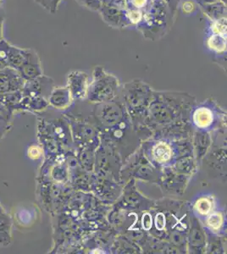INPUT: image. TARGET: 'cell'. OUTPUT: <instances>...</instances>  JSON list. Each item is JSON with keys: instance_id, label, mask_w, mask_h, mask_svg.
Here are the masks:
<instances>
[{"instance_id": "cell-1", "label": "cell", "mask_w": 227, "mask_h": 254, "mask_svg": "<svg viewBox=\"0 0 227 254\" xmlns=\"http://www.w3.org/2000/svg\"><path fill=\"white\" fill-rule=\"evenodd\" d=\"M118 80L112 75L104 72L100 67L94 70V81L89 86V94L98 99H106L115 94L118 89Z\"/></svg>"}, {"instance_id": "cell-2", "label": "cell", "mask_w": 227, "mask_h": 254, "mask_svg": "<svg viewBox=\"0 0 227 254\" xmlns=\"http://www.w3.org/2000/svg\"><path fill=\"white\" fill-rule=\"evenodd\" d=\"M24 79L16 69L6 67L0 71V94L15 92L23 87Z\"/></svg>"}, {"instance_id": "cell-3", "label": "cell", "mask_w": 227, "mask_h": 254, "mask_svg": "<svg viewBox=\"0 0 227 254\" xmlns=\"http://www.w3.org/2000/svg\"><path fill=\"white\" fill-rule=\"evenodd\" d=\"M18 72L24 80L28 81L39 77L42 75V69L38 54L32 49H27L26 61L18 69Z\"/></svg>"}, {"instance_id": "cell-4", "label": "cell", "mask_w": 227, "mask_h": 254, "mask_svg": "<svg viewBox=\"0 0 227 254\" xmlns=\"http://www.w3.org/2000/svg\"><path fill=\"white\" fill-rule=\"evenodd\" d=\"M68 88L72 97L82 98L86 97L89 88L88 75L82 71H73L68 75Z\"/></svg>"}, {"instance_id": "cell-5", "label": "cell", "mask_w": 227, "mask_h": 254, "mask_svg": "<svg viewBox=\"0 0 227 254\" xmlns=\"http://www.w3.org/2000/svg\"><path fill=\"white\" fill-rule=\"evenodd\" d=\"M72 93L67 87L55 88L49 97V102L53 106L59 109H65L69 106L72 101Z\"/></svg>"}, {"instance_id": "cell-6", "label": "cell", "mask_w": 227, "mask_h": 254, "mask_svg": "<svg viewBox=\"0 0 227 254\" xmlns=\"http://www.w3.org/2000/svg\"><path fill=\"white\" fill-rule=\"evenodd\" d=\"M26 54L27 49H20L10 45L8 56V66L18 70L26 61Z\"/></svg>"}, {"instance_id": "cell-7", "label": "cell", "mask_w": 227, "mask_h": 254, "mask_svg": "<svg viewBox=\"0 0 227 254\" xmlns=\"http://www.w3.org/2000/svg\"><path fill=\"white\" fill-rule=\"evenodd\" d=\"M213 113L207 108H199L193 114V122L199 128H207L213 122Z\"/></svg>"}, {"instance_id": "cell-8", "label": "cell", "mask_w": 227, "mask_h": 254, "mask_svg": "<svg viewBox=\"0 0 227 254\" xmlns=\"http://www.w3.org/2000/svg\"><path fill=\"white\" fill-rule=\"evenodd\" d=\"M152 157L158 163H165L169 161L171 158L172 151L170 146L165 142H158L152 148Z\"/></svg>"}, {"instance_id": "cell-9", "label": "cell", "mask_w": 227, "mask_h": 254, "mask_svg": "<svg viewBox=\"0 0 227 254\" xmlns=\"http://www.w3.org/2000/svg\"><path fill=\"white\" fill-rule=\"evenodd\" d=\"M208 46L210 49L217 53L224 52L227 49V38L225 35H212L208 40Z\"/></svg>"}, {"instance_id": "cell-10", "label": "cell", "mask_w": 227, "mask_h": 254, "mask_svg": "<svg viewBox=\"0 0 227 254\" xmlns=\"http://www.w3.org/2000/svg\"><path fill=\"white\" fill-rule=\"evenodd\" d=\"M102 15L104 20L111 26H119L121 22V13L119 12L118 9H110V8L103 9Z\"/></svg>"}, {"instance_id": "cell-11", "label": "cell", "mask_w": 227, "mask_h": 254, "mask_svg": "<svg viewBox=\"0 0 227 254\" xmlns=\"http://www.w3.org/2000/svg\"><path fill=\"white\" fill-rule=\"evenodd\" d=\"M213 208V201L209 197H200L195 203V209L201 215H208Z\"/></svg>"}, {"instance_id": "cell-12", "label": "cell", "mask_w": 227, "mask_h": 254, "mask_svg": "<svg viewBox=\"0 0 227 254\" xmlns=\"http://www.w3.org/2000/svg\"><path fill=\"white\" fill-rule=\"evenodd\" d=\"M223 221H224L223 215L219 212H214L208 217L207 225L211 230L218 231L222 228Z\"/></svg>"}, {"instance_id": "cell-13", "label": "cell", "mask_w": 227, "mask_h": 254, "mask_svg": "<svg viewBox=\"0 0 227 254\" xmlns=\"http://www.w3.org/2000/svg\"><path fill=\"white\" fill-rule=\"evenodd\" d=\"M76 1L80 3V5L94 11L99 10L102 7V3L99 0H76Z\"/></svg>"}, {"instance_id": "cell-14", "label": "cell", "mask_w": 227, "mask_h": 254, "mask_svg": "<svg viewBox=\"0 0 227 254\" xmlns=\"http://www.w3.org/2000/svg\"><path fill=\"white\" fill-rule=\"evenodd\" d=\"M214 31L216 34H222L226 36L227 33V19L222 18L216 20L214 24Z\"/></svg>"}, {"instance_id": "cell-15", "label": "cell", "mask_w": 227, "mask_h": 254, "mask_svg": "<svg viewBox=\"0 0 227 254\" xmlns=\"http://www.w3.org/2000/svg\"><path fill=\"white\" fill-rule=\"evenodd\" d=\"M155 226L158 231H162L165 226V218H164V214L159 213L157 214L155 217Z\"/></svg>"}, {"instance_id": "cell-16", "label": "cell", "mask_w": 227, "mask_h": 254, "mask_svg": "<svg viewBox=\"0 0 227 254\" xmlns=\"http://www.w3.org/2000/svg\"><path fill=\"white\" fill-rule=\"evenodd\" d=\"M152 217L150 214H145L143 216V220H142V225L143 228L146 231H149L152 227Z\"/></svg>"}, {"instance_id": "cell-17", "label": "cell", "mask_w": 227, "mask_h": 254, "mask_svg": "<svg viewBox=\"0 0 227 254\" xmlns=\"http://www.w3.org/2000/svg\"><path fill=\"white\" fill-rule=\"evenodd\" d=\"M195 9V4L192 1H187L182 4V11L186 14H190Z\"/></svg>"}, {"instance_id": "cell-18", "label": "cell", "mask_w": 227, "mask_h": 254, "mask_svg": "<svg viewBox=\"0 0 227 254\" xmlns=\"http://www.w3.org/2000/svg\"><path fill=\"white\" fill-rule=\"evenodd\" d=\"M128 17H129V20H132L133 22H138L141 19V13L140 12L138 11V10H131V11L128 12Z\"/></svg>"}, {"instance_id": "cell-19", "label": "cell", "mask_w": 227, "mask_h": 254, "mask_svg": "<svg viewBox=\"0 0 227 254\" xmlns=\"http://www.w3.org/2000/svg\"><path fill=\"white\" fill-rule=\"evenodd\" d=\"M62 0H50V6H49V11L54 12L56 11V9H57V7L60 3H61Z\"/></svg>"}, {"instance_id": "cell-20", "label": "cell", "mask_w": 227, "mask_h": 254, "mask_svg": "<svg viewBox=\"0 0 227 254\" xmlns=\"http://www.w3.org/2000/svg\"><path fill=\"white\" fill-rule=\"evenodd\" d=\"M37 3H39L41 6H43L44 9L49 10V6H50V0H34Z\"/></svg>"}, {"instance_id": "cell-21", "label": "cell", "mask_w": 227, "mask_h": 254, "mask_svg": "<svg viewBox=\"0 0 227 254\" xmlns=\"http://www.w3.org/2000/svg\"><path fill=\"white\" fill-rule=\"evenodd\" d=\"M132 2L136 8H142L146 3L147 0H132Z\"/></svg>"}, {"instance_id": "cell-22", "label": "cell", "mask_w": 227, "mask_h": 254, "mask_svg": "<svg viewBox=\"0 0 227 254\" xmlns=\"http://www.w3.org/2000/svg\"><path fill=\"white\" fill-rule=\"evenodd\" d=\"M31 150L33 151V153H30L31 157L37 159L38 157L40 156L41 151L38 147H33Z\"/></svg>"}, {"instance_id": "cell-23", "label": "cell", "mask_w": 227, "mask_h": 254, "mask_svg": "<svg viewBox=\"0 0 227 254\" xmlns=\"http://www.w3.org/2000/svg\"><path fill=\"white\" fill-rule=\"evenodd\" d=\"M3 16H2V15H0V41L3 39Z\"/></svg>"}, {"instance_id": "cell-24", "label": "cell", "mask_w": 227, "mask_h": 254, "mask_svg": "<svg viewBox=\"0 0 227 254\" xmlns=\"http://www.w3.org/2000/svg\"><path fill=\"white\" fill-rule=\"evenodd\" d=\"M2 4V0H0V6Z\"/></svg>"}, {"instance_id": "cell-25", "label": "cell", "mask_w": 227, "mask_h": 254, "mask_svg": "<svg viewBox=\"0 0 227 254\" xmlns=\"http://www.w3.org/2000/svg\"><path fill=\"white\" fill-rule=\"evenodd\" d=\"M0 212H1V208H0Z\"/></svg>"}]
</instances>
